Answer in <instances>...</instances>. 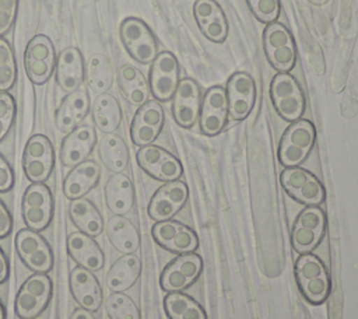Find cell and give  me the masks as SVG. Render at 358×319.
<instances>
[{
  "label": "cell",
  "instance_id": "6da1fadb",
  "mask_svg": "<svg viewBox=\"0 0 358 319\" xmlns=\"http://www.w3.org/2000/svg\"><path fill=\"white\" fill-rule=\"evenodd\" d=\"M299 294L312 305L323 304L331 292V277L324 262L312 252L299 253L294 262Z\"/></svg>",
  "mask_w": 358,
  "mask_h": 319
},
{
  "label": "cell",
  "instance_id": "7a4b0ae2",
  "mask_svg": "<svg viewBox=\"0 0 358 319\" xmlns=\"http://www.w3.org/2000/svg\"><path fill=\"white\" fill-rule=\"evenodd\" d=\"M316 143L315 125L308 119H298L291 122L289 126L282 132L277 158L284 168L301 166L310 155Z\"/></svg>",
  "mask_w": 358,
  "mask_h": 319
},
{
  "label": "cell",
  "instance_id": "3957f363",
  "mask_svg": "<svg viewBox=\"0 0 358 319\" xmlns=\"http://www.w3.org/2000/svg\"><path fill=\"white\" fill-rule=\"evenodd\" d=\"M53 283L48 273H32L18 287L14 298V313L20 319H36L49 305Z\"/></svg>",
  "mask_w": 358,
  "mask_h": 319
},
{
  "label": "cell",
  "instance_id": "277c9868",
  "mask_svg": "<svg viewBox=\"0 0 358 319\" xmlns=\"http://www.w3.org/2000/svg\"><path fill=\"white\" fill-rule=\"evenodd\" d=\"M268 95L281 119L291 123L302 118L306 98L301 84L291 73H277L270 81Z\"/></svg>",
  "mask_w": 358,
  "mask_h": 319
},
{
  "label": "cell",
  "instance_id": "5b68a950",
  "mask_svg": "<svg viewBox=\"0 0 358 319\" xmlns=\"http://www.w3.org/2000/svg\"><path fill=\"white\" fill-rule=\"evenodd\" d=\"M263 50L267 63L277 73H289L296 63V43L289 29L274 21L263 31Z\"/></svg>",
  "mask_w": 358,
  "mask_h": 319
},
{
  "label": "cell",
  "instance_id": "8992f818",
  "mask_svg": "<svg viewBox=\"0 0 358 319\" xmlns=\"http://www.w3.org/2000/svg\"><path fill=\"white\" fill-rule=\"evenodd\" d=\"M119 38L127 55L140 64H151L158 55L157 38L141 18L126 17L122 20Z\"/></svg>",
  "mask_w": 358,
  "mask_h": 319
},
{
  "label": "cell",
  "instance_id": "52a82bcc",
  "mask_svg": "<svg viewBox=\"0 0 358 319\" xmlns=\"http://www.w3.org/2000/svg\"><path fill=\"white\" fill-rule=\"evenodd\" d=\"M14 250L22 264L32 273H49L55 264V255L48 239L27 227L14 235Z\"/></svg>",
  "mask_w": 358,
  "mask_h": 319
},
{
  "label": "cell",
  "instance_id": "ba28073f",
  "mask_svg": "<svg viewBox=\"0 0 358 319\" xmlns=\"http://www.w3.org/2000/svg\"><path fill=\"white\" fill-rule=\"evenodd\" d=\"M326 213L320 206H305L295 217L289 239L298 253L312 252L322 242L326 232Z\"/></svg>",
  "mask_w": 358,
  "mask_h": 319
},
{
  "label": "cell",
  "instance_id": "9c48e42d",
  "mask_svg": "<svg viewBox=\"0 0 358 319\" xmlns=\"http://www.w3.org/2000/svg\"><path fill=\"white\" fill-rule=\"evenodd\" d=\"M56 164V153L50 139L45 134L31 136L22 153V171L31 183H45Z\"/></svg>",
  "mask_w": 358,
  "mask_h": 319
},
{
  "label": "cell",
  "instance_id": "30bf717a",
  "mask_svg": "<svg viewBox=\"0 0 358 319\" xmlns=\"http://www.w3.org/2000/svg\"><path fill=\"white\" fill-rule=\"evenodd\" d=\"M55 214V199L46 183H31L21 199V215L24 225L34 231L46 229Z\"/></svg>",
  "mask_w": 358,
  "mask_h": 319
},
{
  "label": "cell",
  "instance_id": "8fae6325",
  "mask_svg": "<svg viewBox=\"0 0 358 319\" xmlns=\"http://www.w3.org/2000/svg\"><path fill=\"white\" fill-rule=\"evenodd\" d=\"M280 185L291 199L303 206H320L326 199L323 183L302 166L284 168L280 173Z\"/></svg>",
  "mask_w": 358,
  "mask_h": 319
},
{
  "label": "cell",
  "instance_id": "7c38bea8",
  "mask_svg": "<svg viewBox=\"0 0 358 319\" xmlns=\"http://www.w3.org/2000/svg\"><path fill=\"white\" fill-rule=\"evenodd\" d=\"M56 50L49 36H32L24 50V70L28 80L36 85L45 84L55 73Z\"/></svg>",
  "mask_w": 358,
  "mask_h": 319
},
{
  "label": "cell",
  "instance_id": "4fadbf2b",
  "mask_svg": "<svg viewBox=\"0 0 358 319\" xmlns=\"http://www.w3.org/2000/svg\"><path fill=\"white\" fill-rule=\"evenodd\" d=\"M136 162L143 172L159 182L176 180L183 173V166L179 158L157 144L138 147Z\"/></svg>",
  "mask_w": 358,
  "mask_h": 319
},
{
  "label": "cell",
  "instance_id": "5bb4252c",
  "mask_svg": "<svg viewBox=\"0 0 358 319\" xmlns=\"http://www.w3.org/2000/svg\"><path fill=\"white\" fill-rule=\"evenodd\" d=\"M203 271V259L196 252L176 255L164 267L159 276V287L165 292L185 291L193 285Z\"/></svg>",
  "mask_w": 358,
  "mask_h": 319
},
{
  "label": "cell",
  "instance_id": "9a60e30c",
  "mask_svg": "<svg viewBox=\"0 0 358 319\" xmlns=\"http://www.w3.org/2000/svg\"><path fill=\"white\" fill-rule=\"evenodd\" d=\"M179 62L176 56L168 50L158 52L151 62L148 73L150 92L158 102L171 101L179 81Z\"/></svg>",
  "mask_w": 358,
  "mask_h": 319
},
{
  "label": "cell",
  "instance_id": "2e32d148",
  "mask_svg": "<svg viewBox=\"0 0 358 319\" xmlns=\"http://www.w3.org/2000/svg\"><path fill=\"white\" fill-rule=\"evenodd\" d=\"M165 112L162 105L155 99H148L140 105L130 122V140L137 147L154 144L162 132Z\"/></svg>",
  "mask_w": 358,
  "mask_h": 319
},
{
  "label": "cell",
  "instance_id": "e0dca14e",
  "mask_svg": "<svg viewBox=\"0 0 358 319\" xmlns=\"http://www.w3.org/2000/svg\"><path fill=\"white\" fill-rule=\"evenodd\" d=\"M151 236L157 245L175 255L196 252L199 248L197 234L189 225L173 218L154 222Z\"/></svg>",
  "mask_w": 358,
  "mask_h": 319
},
{
  "label": "cell",
  "instance_id": "ac0fdd59",
  "mask_svg": "<svg viewBox=\"0 0 358 319\" xmlns=\"http://www.w3.org/2000/svg\"><path fill=\"white\" fill-rule=\"evenodd\" d=\"M187 197L189 187L183 180L164 182L152 193L147 206V214L155 222L171 220L183 208Z\"/></svg>",
  "mask_w": 358,
  "mask_h": 319
},
{
  "label": "cell",
  "instance_id": "d6986e66",
  "mask_svg": "<svg viewBox=\"0 0 358 319\" xmlns=\"http://www.w3.org/2000/svg\"><path fill=\"white\" fill-rule=\"evenodd\" d=\"M229 120L228 101L225 88L221 85H213L207 88L200 102L199 112V129L204 136L213 137L221 133Z\"/></svg>",
  "mask_w": 358,
  "mask_h": 319
},
{
  "label": "cell",
  "instance_id": "ffe728a7",
  "mask_svg": "<svg viewBox=\"0 0 358 319\" xmlns=\"http://www.w3.org/2000/svg\"><path fill=\"white\" fill-rule=\"evenodd\" d=\"M225 95L229 118L235 122L246 119L256 102V83L246 71H235L227 80Z\"/></svg>",
  "mask_w": 358,
  "mask_h": 319
},
{
  "label": "cell",
  "instance_id": "44dd1931",
  "mask_svg": "<svg viewBox=\"0 0 358 319\" xmlns=\"http://www.w3.org/2000/svg\"><path fill=\"white\" fill-rule=\"evenodd\" d=\"M200 102L201 95L197 83L190 77L180 78L171 98V112L176 125L183 129L193 127L199 119Z\"/></svg>",
  "mask_w": 358,
  "mask_h": 319
},
{
  "label": "cell",
  "instance_id": "7402d4cb",
  "mask_svg": "<svg viewBox=\"0 0 358 319\" xmlns=\"http://www.w3.org/2000/svg\"><path fill=\"white\" fill-rule=\"evenodd\" d=\"M98 141L96 132L90 125H80L66 133L59 147V161L63 166L71 168L90 158Z\"/></svg>",
  "mask_w": 358,
  "mask_h": 319
},
{
  "label": "cell",
  "instance_id": "603a6c76",
  "mask_svg": "<svg viewBox=\"0 0 358 319\" xmlns=\"http://www.w3.org/2000/svg\"><path fill=\"white\" fill-rule=\"evenodd\" d=\"M69 291L77 304L90 312H96L103 304V290L94 271L76 266L69 274Z\"/></svg>",
  "mask_w": 358,
  "mask_h": 319
},
{
  "label": "cell",
  "instance_id": "cb8c5ba5",
  "mask_svg": "<svg viewBox=\"0 0 358 319\" xmlns=\"http://www.w3.org/2000/svg\"><path fill=\"white\" fill-rule=\"evenodd\" d=\"M193 17L199 31L213 43H222L229 32V24L222 7L215 0H194Z\"/></svg>",
  "mask_w": 358,
  "mask_h": 319
},
{
  "label": "cell",
  "instance_id": "d4e9b609",
  "mask_svg": "<svg viewBox=\"0 0 358 319\" xmlns=\"http://www.w3.org/2000/svg\"><path fill=\"white\" fill-rule=\"evenodd\" d=\"M66 250L71 260L90 271H99L105 264V253L94 236L73 231L67 235Z\"/></svg>",
  "mask_w": 358,
  "mask_h": 319
},
{
  "label": "cell",
  "instance_id": "484cf974",
  "mask_svg": "<svg viewBox=\"0 0 358 319\" xmlns=\"http://www.w3.org/2000/svg\"><path fill=\"white\" fill-rule=\"evenodd\" d=\"M91 109L90 95L85 88L66 94L55 111V125L60 133H69L88 116Z\"/></svg>",
  "mask_w": 358,
  "mask_h": 319
},
{
  "label": "cell",
  "instance_id": "4316f807",
  "mask_svg": "<svg viewBox=\"0 0 358 319\" xmlns=\"http://www.w3.org/2000/svg\"><path fill=\"white\" fill-rule=\"evenodd\" d=\"M103 201L112 214H129L136 203V190L130 176L124 172L110 173L103 185Z\"/></svg>",
  "mask_w": 358,
  "mask_h": 319
},
{
  "label": "cell",
  "instance_id": "83f0119b",
  "mask_svg": "<svg viewBox=\"0 0 358 319\" xmlns=\"http://www.w3.org/2000/svg\"><path fill=\"white\" fill-rule=\"evenodd\" d=\"M101 179V166L96 161L88 158L70 168L62 182V190L66 199L74 200L85 197Z\"/></svg>",
  "mask_w": 358,
  "mask_h": 319
},
{
  "label": "cell",
  "instance_id": "f1b7e54d",
  "mask_svg": "<svg viewBox=\"0 0 358 319\" xmlns=\"http://www.w3.org/2000/svg\"><path fill=\"white\" fill-rule=\"evenodd\" d=\"M84 63L83 55L76 46H67L59 52L55 66V78L63 92H73L83 85Z\"/></svg>",
  "mask_w": 358,
  "mask_h": 319
},
{
  "label": "cell",
  "instance_id": "f546056e",
  "mask_svg": "<svg viewBox=\"0 0 358 319\" xmlns=\"http://www.w3.org/2000/svg\"><path fill=\"white\" fill-rule=\"evenodd\" d=\"M141 274V260L136 253H123L105 273V285L110 292H124L130 290Z\"/></svg>",
  "mask_w": 358,
  "mask_h": 319
},
{
  "label": "cell",
  "instance_id": "4dcf8cb0",
  "mask_svg": "<svg viewBox=\"0 0 358 319\" xmlns=\"http://www.w3.org/2000/svg\"><path fill=\"white\" fill-rule=\"evenodd\" d=\"M103 234L120 255L136 253L140 248V232L126 215L112 214L103 224Z\"/></svg>",
  "mask_w": 358,
  "mask_h": 319
},
{
  "label": "cell",
  "instance_id": "1f68e13d",
  "mask_svg": "<svg viewBox=\"0 0 358 319\" xmlns=\"http://www.w3.org/2000/svg\"><path fill=\"white\" fill-rule=\"evenodd\" d=\"M117 90L123 99L133 105L140 106L150 99V84L144 73L133 64H122L116 73Z\"/></svg>",
  "mask_w": 358,
  "mask_h": 319
},
{
  "label": "cell",
  "instance_id": "d6a6232c",
  "mask_svg": "<svg viewBox=\"0 0 358 319\" xmlns=\"http://www.w3.org/2000/svg\"><path fill=\"white\" fill-rule=\"evenodd\" d=\"M69 218L77 231L90 236H98L103 232V217L95 203L88 197L70 200Z\"/></svg>",
  "mask_w": 358,
  "mask_h": 319
},
{
  "label": "cell",
  "instance_id": "836d02e7",
  "mask_svg": "<svg viewBox=\"0 0 358 319\" xmlns=\"http://www.w3.org/2000/svg\"><path fill=\"white\" fill-rule=\"evenodd\" d=\"M96 151L101 164L112 173L124 172L130 162V153L126 141L116 133H105L96 141Z\"/></svg>",
  "mask_w": 358,
  "mask_h": 319
},
{
  "label": "cell",
  "instance_id": "e575fe53",
  "mask_svg": "<svg viewBox=\"0 0 358 319\" xmlns=\"http://www.w3.org/2000/svg\"><path fill=\"white\" fill-rule=\"evenodd\" d=\"M91 118L94 126L101 133H115L123 120V111L119 101L108 92L98 94L91 104Z\"/></svg>",
  "mask_w": 358,
  "mask_h": 319
},
{
  "label": "cell",
  "instance_id": "d590c367",
  "mask_svg": "<svg viewBox=\"0 0 358 319\" xmlns=\"http://www.w3.org/2000/svg\"><path fill=\"white\" fill-rule=\"evenodd\" d=\"M84 80L96 95L108 92L115 81L112 60L103 53L91 55L84 63Z\"/></svg>",
  "mask_w": 358,
  "mask_h": 319
},
{
  "label": "cell",
  "instance_id": "8d00e7d4",
  "mask_svg": "<svg viewBox=\"0 0 358 319\" xmlns=\"http://www.w3.org/2000/svg\"><path fill=\"white\" fill-rule=\"evenodd\" d=\"M162 305L169 319H207L204 308L185 291L166 292Z\"/></svg>",
  "mask_w": 358,
  "mask_h": 319
},
{
  "label": "cell",
  "instance_id": "74e56055",
  "mask_svg": "<svg viewBox=\"0 0 358 319\" xmlns=\"http://www.w3.org/2000/svg\"><path fill=\"white\" fill-rule=\"evenodd\" d=\"M102 305L109 319H141L137 304L126 292H109Z\"/></svg>",
  "mask_w": 358,
  "mask_h": 319
},
{
  "label": "cell",
  "instance_id": "f35d334b",
  "mask_svg": "<svg viewBox=\"0 0 358 319\" xmlns=\"http://www.w3.org/2000/svg\"><path fill=\"white\" fill-rule=\"evenodd\" d=\"M17 80V60L11 43L0 36V91H10Z\"/></svg>",
  "mask_w": 358,
  "mask_h": 319
},
{
  "label": "cell",
  "instance_id": "ab89813d",
  "mask_svg": "<svg viewBox=\"0 0 358 319\" xmlns=\"http://www.w3.org/2000/svg\"><path fill=\"white\" fill-rule=\"evenodd\" d=\"M253 17L262 24H271L277 21L281 10L280 0H245Z\"/></svg>",
  "mask_w": 358,
  "mask_h": 319
},
{
  "label": "cell",
  "instance_id": "60d3db41",
  "mask_svg": "<svg viewBox=\"0 0 358 319\" xmlns=\"http://www.w3.org/2000/svg\"><path fill=\"white\" fill-rule=\"evenodd\" d=\"M17 115V104L8 91H0V141L10 133Z\"/></svg>",
  "mask_w": 358,
  "mask_h": 319
},
{
  "label": "cell",
  "instance_id": "b9f144b4",
  "mask_svg": "<svg viewBox=\"0 0 358 319\" xmlns=\"http://www.w3.org/2000/svg\"><path fill=\"white\" fill-rule=\"evenodd\" d=\"M20 0H0V36L7 35L17 18Z\"/></svg>",
  "mask_w": 358,
  "mask_h": 319
},
{
  "label": "cell",
  "instance_id": "7bdbcfd3",
  "mask_svg": "<svg viewBox=\"0 0 358 319\" xmlns=\"http://www.w3.org/2000/svg\"><path fill=\"white\" fill-rule=\"evenodd\" d=\"M14 182H15L14 171L10 162L0 153V193H6L11 190L14 186Z\"/></svg>",
  "mask_w": 358,
  "mask_h": 319
},
{
  "label": "cell",
  "instance_id": "ee69618b",
  "mask_svg": "<svg viewBox=\"0 0 358 319\" xmlns=\"http://www.w3.org/2000/svg\"><path fill=\"white\" fill-rule=\"evenodd\" d=\"M13 225H14V221H13L11 211L0 197V239H4L11 234Z\"/></svg>",
  "mask_w": 358,
  "mask_h": 319
},
{
  "label": "cell",
  "instance_id": "f6af8a7d",
  "mask_svg": "<svg viewBox=\"0 0 358 319\" xmlns=\"http://www.w3.org/2000/svg\"><path fill=\"white\" fill-rule=\"evenodd\" d=\"M8 277H10V262L4 249L0 246V284L6 283Z\"/></svg>",
  "mask_w": 358,
  "mask_h": 319
},
{
  "label": "cell",
  "instance_id": "bcb514c9",
  "mask_svg": "<svg viewBox=\"0 0 358 319\" xmlns=\"http://www.w3.org/2000/svg\"><path fill=\"white\" fill-rule=\"evenodd\" d=\"M69 319H96V318H95L94 312H90V311H87L84 308L77 306V308L73 309V312L70 313Z\"/></svg>",
  "mask_w": 358,
  "mask_h": 319
},
{
  "label": "cell",
  "instance_id": "7dc6e473",
  "mask_svg": "<svg viewBox=\"0 0 358 319\" xmlns=\"http://www.w3.org/2000/svg\"><path fill=\"white\" fill-rule=\"evenodd\" d=\"M295 319H309V316L306 315V312L302 309V306L299 304H298V311H296Z\"/></svg>",
  "mask_w": 358,
  "mask_h": 319
},
{
  "label": "cell",
  "instance_id": "c3c4849f",
  "mask_svg": "<svg viewBox=\"0 0 358 319\" xmlns=\"http://www.w3.org/2000/svg\"><path fill=\"white\" fill-rule=\"evenodd\" d=\"M0 319H7V311H6V306L0 298Z\"/></svg>",
  "mask_w": 358,
  "mask_h": 319
}]
</instances>
